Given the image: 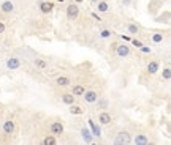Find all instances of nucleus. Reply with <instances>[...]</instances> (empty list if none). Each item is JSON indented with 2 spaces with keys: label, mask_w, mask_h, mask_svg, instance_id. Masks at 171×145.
Segmentation results:
<instances>
[{
  "label": "nucleus",
  "mask_w": 171,
  "mask_h": 145,
  "mask_svg": "<svg viewBox=\"0 0 171 145\" xmlns=\"http://www.w3.org/2000/svg\"><path fill=\"white\" fill-rule=\"evenodd\" d=\"M98 121H100L102 125H110V123H111V115H110L108 112H102V113L98 115Z\"/></svg>",
  "instance_id": "9b49d317"
},
{
  "label": "nucleus",
  "mask_w": 171,
  "mask_h": 145,
  "mask_svg": "<svg viewBox=\"0 0 171 145\" xmlns=\"http://www.w3.org/2000/svg\"><path fill=\"white\" fill-rule=\"evenodd\" d=\"M35 66H37V68L45 69V68H48V63H46L45 60H41V58H37V60H35Z\"/></svg>",
  "instance_id": "412c9836"
},
{
  "label": "nucleus",
  "mask_w": 171,
  "mask_h": 145,
  "mask_svg": "<svg viewBox=\"0 0 171 145\" xmlns=\"http://www.w3.org/2000/svg\"><path fill=\"white\" fill-rule=\"evenodd\" d=\"M122 40H124V41H130V36H125V35H122Z\"/></svg>",
  "instance_id": "c85d7f7f"
},
{
  "label": "nucleus",
  "mask_w": 171,
  "mask_h": 145,
  "mask_svg": "<svg viewBox=\"0 0 171 145\" xmlns=\"http://www.w3.org/2000/svg\"><path fill=\"white\" fill-rule=\"evenodd\" d=\"M152 41H154V43H162V41H163V35H162V33H154Z\"/></svg>",
  "instance_id": "5701e85b"
},
{
  "label": "nucleus",
  "mask_w": 171,
  "mask_h": 145,
  "mask_svg": "<svg viewBox=\"0 0 171 145\" xmlns=\"http://www.w3.org/2000/svg\"><path fill=\"white\" fill-rule=\"evenodd\" d=\"M133 144H136V145H147V144H149V139H147L144 134H136V136H135V139H133Z\"/></svg>",
  "instance_id": "6e6552de"
},
{
  "label": "nucleus",
  "mask_w": 171,
  "mask_h": 145,
  "mask_svg": "<svg viewBox=\"0 0 171 145\" xmlns=\"http://www.w3.org/2000/svg\"><path fill=\"white\" fill-rule=\"evenodd\" d=\"M162 76H163V79H165V81H170L171 79V69L170 68H165L162 71Z\"/></svg>",
  "instance_id": "4be33fe9"
},
{
  "label": "nucleus",
  "mask_w": 171,
  "mask_h": 145,
  "mask_svg": "<svg viewBox=\"0 0 171 145\" xmlns=\"http://www.w3.org/2000/svg\"><path fill=\"white\" fill-rule=\"evenodd\" d=\"M13 131H14V121L6 120L5 123H3V132H5V134H13Z\"/></svg>",
  "instance_id": "1a4fd4ad"
},
{
  "label": "nucleus",
  "mask_w": 171,
  "mask_h": 145,
  "mask_svg": "<svg viewBox=\"0 0 171 145\" xmlns=\"http://www.w3.org/2000/svg\"><path fill=\"white\" fill-rule=\"evenodd\" d=\"M14 10V5L11 0H5V2L2 3V11L3 13H11V11Z\"/></svg>",
  "instance_id": "f8f14e48"
},
{
  "label": "nucleus",
  "mask_w": 171,
  "mask_h": 145,
  "mask_svg": "<svg viewBox=\"0 0 171 145\" xmlns=\"http://www.w3.org/2000/svg\"><path fill=\"white\" fill-rule=\"evenodd\" d=\"M83 112H84L83 107H79V106H75V103L70 104V113H73V115H81Z\"/></svg>",
  "instance_id": "dca6fc26"
},
{
  "label": "nucleus",
  "mask_w": 171,
  "mask_h": 145,
  "mask_svg": "<svg viewBox=\"0 0 171 145\" xmlns=\"http://www.w3.org/2000/svg\"><path fill=\"white\" fill-rule=\"evenodd\" d=\"M139 49H143V52H151V49L149 48H144V46H141Z\"/></svg>",
  "instance_id": "cd10ccee"
},
{
  "label": "nucleus",
  "mask_w": 171,
  "mask_h": 145,
  "mask_svg": "<svg viewBox=\"0 0 171 145\" xmlns=\"http://www.w3.org/2000/svg\"><path fill=\"white\" fill-rule=\"evenodd\" d=\"M131 43H133V46H136L138 49H139V48H141V46H143V43H141V41H138V40H133Z\"/></svg>",
  "instance_id": "a878e982"
},
{
  "label": "nucleus",
  "mask_w": 171,
  "mask_h": 145,
  "mask_svg": "<svg viewBox=\"0 0 171 145\" xmlns=\"http://www.w3.org/2000/svg\"><path fill=\"white\" fill-rule=\"evenodd\" d=\"M89 126H90V129H92L90 132H92L94 136H97V137H100V136H102V129H100V126L95 123L94 120H89Z\"/></svg>",
  "instance_id": "0eeeda50"
},
{
  "label": "nucleus",
  "mask_w": 171,
  "mask_h": 145,
  "mask_svg": "<svg viewBox=\"0 0 171 145\" xmlns=\"http://www.w3.org/2000/svg\"><path fill=\"white\" fill-rule=\"evenodd\" d=\"M67 16H68V19H76L78 16H79V8H78V5L70 3V5L67 6Z\"/></svg>",
  "instance_id": "f03ea898"
},
{
  "label": "nucleus",
  "mask_w": 171,
  "mask_h": 145,
  "mask_svg": "<svg viewBox=\"0 0 171 145\" xmlns=\"http://www.w3.org/2000/svg\"><path fill=\"white\" fill-rule=\"evenodd\" d=\"M19 66H21V60H19L18 57H11L6 60V68H10V69H18Z\"/></svg>",
  "instance_id": "39448f33"
},
{
  "label": "nucleus",
  "mask_w": 171,
  "mask_h": 145,
  "mask_svg": "<svg viewBox=\"0 0 171 145\" xmlns=\"http://www.w3.org/2000/svg\"><path fill=\"white\" fill-rule=\"evenodd\" d=\"M86 92V88L83 87V85H75V87H73V95L75 96H83V93Z\"/></svg>",
  "instance_id": "a211bd4d"
},
{
  "label": "nucleus",
  "mask_w": 171,
  "mask_h": 145,
  "mask_svg": "<svg viewBox=\"0 0 171 145\" xmlns=\"http://www.w3.org/2000/svg\"><path fill=\"white\" fill-rule=\"evenodd\" d=\"M127 29H128V32H130V33H138V25L130 24V25L127 27Z\"/></svg>",
  "instance_id": "393cba45"
},
{
  "label": "nucleus",
  "mask_w": 171,
  "mask_h": 145,
  "mask_svg": "<svg viewBox=\"0 0 171 145\" xmlns=\"http://www.w3.org/2000/svg\"><path fill=\"white\" fill-rule=\"evenodd\" d=\"M51 132L54 136H59L64 132V125L60 123V121H54V123L51 125Z\"/></svg>",
  "instance_id": "423d86ee"
},
{
  "label": "nucleus",
  "mask_w": 171,
  "mask_h": 145,
  "mask_svg": "<svg viewBox=\"0 0 171 145\" xmlns=\"http://www.w3.org/2000/svg\"><path fill=\"white\" fill-rule=\"evenodd\" d=\"M97 8H98L100 13H106V11L110 10V5H108L106 2H98V6H97Z\"/></svg>",
  "instance_id": "aec40b11"
},
{
  "label": "nucleus",
  "mask_w": 171,
  "mask_h": 145,
  "mask_svg": "<svg viewBox=\"0 0 171 145\" xmlns=\"http://www.w3.org/2000/svg\"><path fill=\"white\" fill-rule=\"evenodd\" d=\"M75 95H73V93H65V95H62V103H65V104H73L75 103Z\"/></svg>",
  "instance_id": "4468645a"
},
{
  "label": "nucleus",
  "mask_w": 171,
  "mask_h": 145,
  "mask_svg": "<svg viewBox=\"0 0 171 145\" xmlns=\"http://www.w3.org/2000/svg\"><path fill=\"white\" fill-rule=\"evenodd\" d=\"M81 136H83V139H84V142H87V144H92V132H90V129H87V128H83L81 129Z\"/></svg>",
  "instance_id": "9d476101"
},
{
  "label": "nucleus",
  "mask_w": 171,
  "mask_h": 145,
  "mask_svg": "<svg viewBox=\"0 0 171 145\" xmlns=\"http://www.w3.org/2000/svg\"><path fill=\"white\" fill-rule=\"evenodd\" d=\"M100 36L102 38H110L111 36V32L108 29H105V30H102V32H100Z\"/></svg>",
  "instance_id": "b1692460"
},
{
  "label": "nucleus",
  "mask_w": 171,
  "mask_h": 145,
  "mask_svg": "<svg viewBox=\"0 0 171 145\" xmlns=\"http://www.w3.org/2000/svg\"><path fill=\"white\" fill-rule=\"evenodd\" d=\"M116 54H117V57L120 58H125L130 55V48H128L127 44H119L117 49H116Z\"/></svg>",
  "instance_id": "20e7f679"
},
{
  "label": "nucleus",
  "mask_w": 171,
  "mask_h": 145,
  "mask_svg": "<svg viewBox=\"0 0 171 145\" xmlns=\"http://www.w3.org/2000/svg\"><path fill=\"white\" fill-rule=\"evenodd\" d=\"M114 142L117 144V145L130 144V142H131V137H130V134H128L127 131H120V132H117V136H116Z\"/></svg>",
  "instance_id": "f257e3e1"
},
{
  "label": "nucleus",
  "mask_w": 171,
  "mask_h": 145,
  "mask_svg": "<svg viewBox=\"0 0 171 145\" xmlns=\"http://www.w3.org/2000/svg\"><path fill=\"white\" fill-rule=\"evenodd\" d=\"M56 84H57V85H60V87H67V85L70 84V79H68L67 76H60V77H57Z\"/></svg>",
  "instance_id": "f3484780"
},
{
  "label": "nucleus",
  "mask_w": 171,
  "mask_h": 145,
  "mask_svg": "<svg viewBox=\"0 0 171 145\" xmlns=\"http://www.w3.org/2000/svg\"><path fill=\"white\" fill-rule=\"evenodd\" d=\"M43 144H45V145H56L57 140H56V137H54V136H48V137L43 139Z\"/></svg>",
  "instance_id": "6ab92c4d"
},
{
  "label": "nucleus",
  "mask_w": 171,
  "mask_h": 145,
  "mask_svg": "<svg viewBox=\"0 0 171 145\" xmlns=\"http://www.w3.org/2000/svg\"><path fill=\"white\" fill-rule=\"evenodd\" d=\"M52 8H54V5L51 2H43V3H40V10H41V13H51L52 11Z\"/></svg>",
  "instance_id": "ddd939ff"
},
{
  "label": "nucleus",
  "mask_w": 171,
  "mask_h": 145,
  "mask_svg": "<svg viewBox=\"0 0 171 145\" xmlns=\"http://www.w3.org/2000/svg\"><path fill=\"white\" fill-rule=\"evenodd\" d=\"M3 32H5V24L0 22V33H3Z\"/></svg>",
  "instance_id": "bb28decb"
},
{
  "label": "nucleus",
  "mask_w": 171,
  "mask_h": 145,
  "mask_svg": "<svg viewBox=\"0 0 171 145\" xmlns=\"http://www.w3.org/2000/svg\"><path fill=\"white\" fill-rule=\"evenodd\" d=\"M157 71H158V62H149V65H147V73L155 74Z\"/></svg>",
  "instance_id": "2eb2a0df"
},
{
  "label": "nucleus",
  "mask_w": 171,
  "mask_h": 145,
  "mask_svg": "<svg viewBox=\"0 0 171 145\" xmlns=\"http://www.w3.org/2000/svg\"><path fill=\"white\" fill-rule=\"evenodd\" d=\"M83 96H84L86 103H95V101L98 99V93H97L95 90H87V92L83 93Z\"/></svg>",
  "instance_id": "7ed1b4c3"
}]
</instances>
